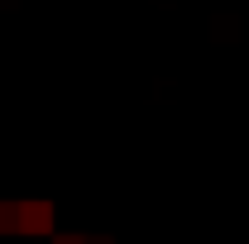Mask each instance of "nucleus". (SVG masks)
Here are the masks:
<instances>
[{
  "label": "nucleus",
  "instance_id": "f257e3e1",
  "mask_svg": "<svg viewBox=\"0 0 249 244\" xmlns=\"http://www.w3.org/2000/svg\"><path fill=\"white\" fill-rule=\"evenodd\" d=\"M15 230L19 235H48L53 230V206L48 201H15Z\"/></svg>",
  "mask_w": 249,
  "mask_h": 244
},
{
  "label": "nucleus",
  "instance_id": "f03ea898",
  "mask_svg": "<svg viewBox=\"0 0 249 244\" xmlns=\"http://www.w3.org/2000/svg\"><path fill=\"white\" fill-rule=\"evenodd\" d=\"M15 230V201H0V235Z\"/></svg>",
  "mask_w": 249,
  "mask_h": 244
},
{
  "label": "nucleus",
  "instance_id": "7ed1b4c3",
  "mask_svg": "<svg viewBox=\"0 0 249 244\" xmlns=\"http://www.w3.org/2000/svg\"><path fill=\"white\" fill-rule=\"evenodd\" d=\"M53 244H87L82 235H53Z\"/></svg>",
  "mask_w": 249,
  "mask_h": 244
},
{
  "label": "nucleus",
  "instance_id": "20e7f679",
  "mask_svg": "<svg viewBox=\"0 0 249 244\" xmlns=\"http://www.w3.org/2000/svg\"><path fill=\"white\" fill-rule=\"evenodd\" d=\"M91 244H110V240H91Z\"/></svg>",
  "mask_w": 249,
  "mask_h": 244
}]
</instances>
